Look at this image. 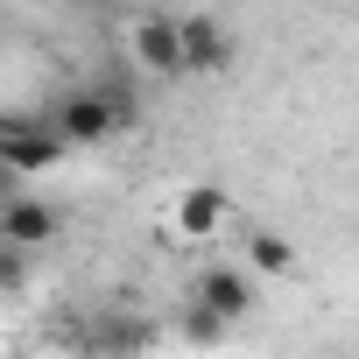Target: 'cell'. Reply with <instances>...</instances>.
<instances>
[{
  "mask_svg": "<svg viewBox=\"0 0 359 359\" xmlns=\"http://www.w3.org/2000/svg\"><path fill=\"white\" fill-rule=\"evenodd\" d=\"M191 303H205L212 317L240 324V317H254L261 289H254V275H247V268H226V261H212V268H198V275H191Z\"/></svg>",
  "mask_w": 359,
  "mask_h": 359,
  "instance_id": "obj_4",
  "label": "cell"
},
{
  "mask_svg": "<svg viewBox=\"0 0 359 359\" xmlns=\"http://www.w3.org/2000/svg\"><path fill=\"white\" fill-rule=\"evenodd\" d=\"M169 226H176V240H219L233 226V198L219 184H191V191H176Z\"/></svg>",
  "mask_w": 359,
  "mask_h": 359,
  "instance_id": "obj_5",
  "label": "cell"
},
{
  "mask_svg": "<svg viewBox=\"0 0 359 359\" xmlns=\"http://www.w3.org/2000/svg\"><path fill=\"white\" fill-rule=\"evenodd\" d=\"M120 43H127V57H134L148 78H184V71H191V57H184V15L141 8V15H127Z\"/></svg>",
  "mask_w": 359,
  "mask_h": 359,
  "instance_id": "obj_2",
  "label": "cell"
},
{
  "mask_svg": "<svg viewBox=\"0 0 359 359\" xmlns=\"http://www.w3.org/2000/svg\"><path fill=\"white\" fill-rule=\"evenodd\" d=\"M92 345H99L106 359H141V352L155 345V324H148V317H99Z\"/></svg>",
  "mask_w": 359,
  "mask_h": 359,
  "instance_id": "obj_8",
  "label": "cell"
},
{
  "mask_svg": "<svg viewBox=\"0 0 359 359\" xmlns=\"http://www.w3.org/2000/svg\"><path fill=\"white\" fill-rule=\"evenodd\" d=\"M50 240H57V205H43V198H29V191H15L8 205H0V247L36 254V247H50Z\"/></svg>",
  "mask_w": 359,
  "mask_h": 359,
  "instance_id": "obj_6",
  "label": "cell"
},
{
  "mask_svg": "<svg viewBox=\"0 0 359 359\" xmlns=\"http://www.w3.org/2000/svg\"><path fill=\"white\" fill-rule=\"evenodd\" d=\"M0 282H8V289L29 282V254H22V247H0Z\"/></svg>",
  "mask_w": 359,
  "mask_h": 359,
  "instance_id": "obj_11",
  "label": "cell"
},
{
  "mask_svg": "<svg viewBox=\"0 0 359 359\" xmlns=\"http://www.w3.org/2000/svg\"><path fill=\"white\" fill-rule=\"evenodd\" d=\"M127 120H134V99L113 92V85H99V92H71V99H57V120H50V127H57L71 148H99V141H113Z\"/></svg>",
  "mask_w": 359,
  "mask_h": 359,
  "instance_id": "obj_1",
  "label": "cell"
},
{
  "mask_svg": "<svg viewBox=\"0 0 359 359\" xmlns=\"http://www.w3.org/2000/svg\"><path fill=\"white\" fill-rule=\"evenodd\" d=\"M184 57H191V71H205V78L233 71V29H226L219 15H184Z\"/></svg>",
  "mask_w": 359,
  "mask_h": 359,
  "instance_id": "obj_7",
  "label": "cell"
},
{
  "mask_svg": "<svg viewBox=\"0 0 359 359\" xmlns=\"http://www.w3.org/2000/svg\"><path fill=\"white\" fill-rule=\"evenodd\" d=\"M64 155H71V141L57 127H36V120H8V127H0V169H8V176L57 169Z\"/></svg>",
  "mask_w": 359,
  "mask_h": 359,
  "instance_id": "obj_3",
  "label": "cell"
},
{
  "mask_svg": "<svg viewBox=\"0 0 359 359\" xmlns=\"http://www.w3.org/2000/svg\"><path fill=\"white\" fill-rule=\"evenodd\" d=\"M296 268V247L282 233H247V275H289Z\"/></svg>",
  "mask_w": 359,
  "mask_h": 359,
  "instance_id": "obj_9",
  "label": "cell"
},
{
  "mask_svg": "<svg viewBox=\"0 0 359 359\" xmlns=\"http://www.w3.org/2000/svg\"><path fill=\"white\" fill-rule=\"evenodd\" d=\"M226 331H233V324H226V317H212L205 303H191L184 317H176V338H184V345H226Z\"/></svg>",
  "mask_w": 359,
  "mask_h": 359,
  "instance_id": "obj_10",
  "label": "cell"
}]
</instances>
